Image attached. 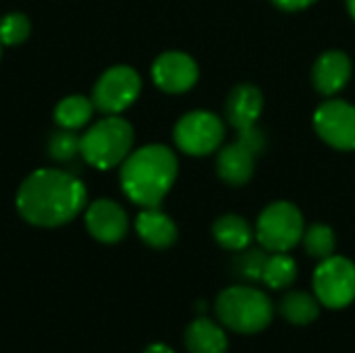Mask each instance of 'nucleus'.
<instances>
[{
  "instance_id": "f257e3e1",
  "label": "nucleus",
  "mask_w": 355,
  "mask_h": 353,
  "mask_svg": "<svg viewBox=\"0 0 355 353\" xmlns=\"http://www.w3.org/2000/svg\"><path fill=\"white\" fill-rule=\"evenodd\" d=\"M15 204L29 225L60 227L81 214L87 204V189L73 173L37 169L21 183Z\"/></svg>"
},
{
  "instance_id": "f03ea898",
  "label": "nucleus",
  "mask_w": 355,
  "mask_h": 353,
  "mask_svg": "<svg viewBox=\"0 0 355 353\" xmlns=\"http://www.w3.org/2000/svg\"><path fill=\"white\" fill-rule=\"evenodd\" d=\"M179 162L171 148L150 144L131 152L121 166V187L125 196L141 206L154 208L171 191L177 179Z\"/></svg>"
},
{
  "instance_id": "7ed1b4c3",
  "label": "nucleus",
  "mask_w": 355,
  "mask_h": 353,
  "mask_svg": "<svg viewBox=\"0 0 355 353\" xmlns=\"http://www.w3.org/2000/svg\"><path fill=\"white\" fill-rule=\"evenodd\" d=\"M131 148L133 127L119 114H106L81 135V158L98 171L123 164Z\"/></svg>"
},
{
  "instance_id": "20e7f679",
  "label": "nucleus",
  "mask_w": 355,
  "mask_h": 353,
  "mask_svg": "<svg viewBox=\"0 0 355 353\" xmlns=\"http://www.w3.org/2000/svg\"><path fill=\"white\" fill-rule=\"evenodd\" d=\"M214 312L227 329L241 335H254L270 325L272 302L256 287L235 285L218 293Z\"/></svg>"
},
{
  "instance_id": "39448f33",
  "label": "nucleus",
  "mask_w": 355,
  "mask_h": 353,
  "mask_svg": "<svg viewBox=\"0 0 355 353\" xmlns=\"http://www.w3.org/2000/svg\"><path fill=\"white\" fill-rule=\"evenodd\" d=\"M302 210L285 200L268 204L256 223V239L266 252H289L304 237Z\"/></svg>"
},
{
  "instance_id": "423d86ee",
  "label": "nucleus",
  "mask_w": 355,
  "mask_h": 353,
  "mask_svg": "<svg viewBox=\"0 0 355 353\" xmlns=\"http://www.w3.org/2000/svg\"><path fill=\"white\" fill-rule=\"evenodd\" d=\"M266 148L264 131L258 129V125L237 131V139L231 141L225 148H218L216 154V175L233 185L241 187L245 185L256 171V160Z\"/></svg>"
},
{
  "instance_id": "0eeeda50",
  "label": "nucleus",
  "mask_w": 355,
  "mask_h": 353,
  "mask_svg": "<svg viewBox=\"0 0 355 353\" xmlns=\"http://www.w3.org/2000/svg\"><path fill=\"white\" fill-rule=\"evenodd\" d=\"M173 137L181 152L189 156H208L223 146L225 123L210 110H191L177 121Z\"/></svg>"
},
{
  "instance_id": "6e6552de",
  "label": "nucleus",
  "mask_w": 355,
  "mask_h": 353,
  "mask_svg": "<svg viewBox=\"0 0 355 353\" xmlns=\"http://www.w3.org/2000/svg\"><path fill=\"white\" fill-rule=\"evenodd\" d=\"M314 293L324 308L341 310L355 300V264L345 256L320 260L314 273Z\"/></svg>"
},
{
  "instance_id": "1a4fd4ad",
  "label": "nucleus",
  "mask_w": 355,
  "mask_h": 353,
  "mask_svg": "<svg viewBox=\"0 0 355 353\" xmlns=\"http://www.w3.org/2000/svg\"><path fill=\"white\" fill-rule=\"evenodd\" d=\"M141 92V77L133 67L116 64L106 69L94 85L92 102L104 114H119L127 110Z\"/></svg>"
},
{
  "instance_id": "9d476101",
  "label": "nucleus",
  "mask_w": 355,
  "mask_h": 353,
  "mask_svg": "<svg viewBox=\"0 0 355 353\" xmlns=\"http://www.w3.org/2000/svg\"><path fill=\"white\" fill-rule=\"evenodd\" d=\"M314 129L329 146L355 150V106L345 100L322 102L314 112Z\"/></svg>"
},
{
  "instance_id": "9b49d317",
  "label": "nucleus",
  "mask_w": 355,
  "mask_h": 353,
  "mask_svg": "<svg viewBox=\"0 0 355 353\" xmlns=\"http://www.w3.org/2000/svg\"><path fill=\"white\" fill-rule=\"evenodd\" d=\"M200 77L198 62L179 50L162 52L152 64L154 83L166 94H185L189 92Z\"/></svg>"
},
{
  "instance_id": "f8f14e48",
  "label": "nucleus",
  "mask_w": 355,
  "mask_h": 353,
  "mask_svg": "<svg viewBox=\"0 0 355 353\" xmlns=\"http://www.w3.org/2000/svg\"><path fill=\"white\" fill-rule=\"evenodd\" d=\"M85 227L89 235L102 243H116L129 231V218L114 200H96L85 210Z\"/></svg>"
},
{
  "instance_id": "ddd939ff",
  "label": "nucleus",
  "mask_w": 355,
  "mask_h": 353,
  "mask_svg": "<svg viewBox=\"0 0 355 353\" xmlns=\"http://www.w3.org/2000/svg\"><path fill=\"white\" fill-rule=\"evenodd\" d=\"M264 108V96L254 83H237L225 102V117L235 131L250 129L258 123Z\"/></svg>"
},
{
  "instance_id": "4468645a",
  "label": "nucleus",
  "mask_w": 355,
  "mask_h": 353,
  "mask_svg": "<svg viewBox=\"0 0 355 353\" xmlns=\"http://www.w3.org/2000/svg\"><path fill=\"white\" fill-rule=\"evenodd\" d=\"M352 79V58L341 50H329L318 56L312 69V83L318 94L335 96Z\"/></svg>"
},
{
  "instance_id": "2eb2a0df",
  "label": "nucleus",
  "mask_w": 355,
  "mask_h": 353,
  "mask_svg": "<svg viewBox=\"0 0 355 353\" xmlns=\"http://www.w3.org/2000/svg\"><path fill=\"white\" fill-rule=\"evenodd\" d=\"M135 231L144 243L156 250L171 248L177 241V225L175 221L164 214L158 206L154 208H144L139 216L135 218Z\"/></svg>"
},
{
  "instance_id": "dca6fc26",
  "label": "nucleus",
  "mask_w": 355,
  "mask_h": 353,
  "mask_svg": "<svg viewBox=\"0 0 355 353\" xmlns=\"http://www.w3.org/2000/svg\"><path fill=\"white\" fill-rule=\"evenodd\" d=\"M185 347L189 353H227V333L208 318L193 320L185 331Z\"/></svg>"
},
{
  "instance_id": "f3484780",
  "label": "nucleus",
  "mask_w": 355,
  "mask_h": 353,
  "mask_svg": "<svg viewBox=\"0 0 355 353\" xmlns=\"http://www.w3.org/2000/svg\"><path fill=\"white\" fill-rule=\"evenodd\" d=\"M212 235L216 243L231 252H241L252 246L254 229L252 225L239 214H223L212 225Z\"/></svg>"
},
{
  "instance_id": "a211bd4d",
  "label": "nucleus",
  "mask_w": 355,
  "mask_h": 353,
  "mask_svg": "<svg viewBox=\"0 0 355 353\" xmlns=\"http://www.w3.org/2000/svg\"><path fill=\"white\" fill-rule=\"evenodd\" d=\"M281 316L297 327H306L314 322L320 314V302L316 295H310L306 291H289L283 295L279 304Z\"/></svg>"
},
{
  "instance_id": "6ab92c4d",
  "label": "nucleus",
  "mask_w": 355,
  "mask_h": 353,
  "mask_svg": "<svg viewBox=\"0 0 355 353\" xmlns=\"http://www.w3.org/2000/svg\"><path fill=\"white\" fill-rule=\"evenodd\" d=\"M94 102L92 98L85 96H67L62 98L56 108H54V121L60 129H71L77 131L81 127H85L92 117H94Z\"/></svg>"
},
{
  "instance_id": "aec40b11",
  "label": "nucleus",
  "mask_w": 355,
  "mask_h": 353,
  "mask_svg": "<svg viewBox=\"0 0 355 353\" xmlns=\"http://www.w3.org/2000/svg\"><path fill=\"white\" fill-rule=\"evenodd\" d=\"M295 279H297L295 260L287 256V252H272V256H268L266 260L262 281L270 289H287L289 285H293Z\"/></svg>"
},
{
  "instance_id": "412c9836",
  "label": "nucleus",
  "mask_w": 355,
  "mask_h": 353,
  "mask_svg": "<svg viewBox=\"0 0 355 353\" xmlns=\"http://www.w3.org/2000/svg\"><path fill=\"white\" fill-rule=\"evenodd\" d=\"M302 243H304L306 252H308L312 258L327 260V258H331V256L335 254L337 237H335V231H333L329 225L316 223V225H310V227L304 231Z\"/></svg>"
},
{
  "instance_id": "4be33fe9",
  "label": "nucleus",
  "mask_w": 355,
  "mask_h": 353,
  "mask_svg": "<svg viewBox=\"0 0 355 353\" xmlns=\"http://www.w3.org/2000/svg\"><path fill=\"white\" fill-rule=\"evenodd\" d=\"M31 33V21L23 12H8L0 19V44L17 46L23 44Z\"/></svg>"
},
{
  "instance_id": "5701e85b",
  "label": "nucleus",
  "mask_w": 355,
  "mask_h": 353,
  "mask_svg": "<svg viewBox=\"0 0 355 353\" xmlns=\"http://www.w3.org/2000/svg\"><path fill=\"white\" fill-rule=\"evenodd\" d=\"M50 156L58 162H69L75 156H81V137L77 135V131L71 129H60L50 137L48 144Z\"/></svg>"
},
{
  "instance_id": "b1692460",
  "label": "nucleus",
  "mask_w": 355,
  "mask_h": 353,
  "mask_svg": "<svg viewBox=\"0 0 355 353\" xmlns=\"http://www.w3.org/2000/svg\"><path fill=\"white\" fill-rule=\"evenodd\" d=\"M266 250H254V248H245L241 250V256L237 258V270L243 279L248 281H262V273L266 266Z\"/></svg>"
},
{
  "instance_id": "393cba45",
  "label": "nucleus",
  "mask_w": 355,
  "mask_h": 353,
  "mask_svg": "<svg viewBox=\"0 0 355 353\" xmlns=\"http://www.w3.org/2000/svg\"><path fill=\"white\" fill-rule=\"evenodd\" d=\"M279 8L283 10H289V12H295V10H304L308 6H312L316 0H272Z\"/></svg>"
},
{
  "instance_id": "a878e982",
  "label": "nucleus",
  "mask_w": 355,
  "mask_h": 353,
  "mask_svg": "<svg viewBox=\"0 0 355 353\" xmlns=\"http://www.w3.org/2000/svg\"><path fill=\"white\" fill-rule=\"evenodd\" d=\"M144 353H175L168 345H164V343H152V345H148Z\"/></svg>"
},
{
  "instance_id": "bb28decb",
  "label": "nucleus",
  "mask_w": 355,
  "mask_h": 353,
  "mask_svg": "<svg viewBox=\"0 0 355 353\" xmlns=\"http://www.w3.org/2000/svg\"><path fill=\"white\" fill-rule=\"evenodd\" d=\"M347 2V10H349V15L354 17L355 21V0H345Z\"/></svg>"
},
{
  "instance_id": "cd10ccee",
  "label": "nucleus",
  "mask_w": 355,
  "mask_h": 353,
  "mask_svg": "<svg viewBox=\"0 0 355 353\" xmlns=\"http://www.w3.org/2000/svg\"><path fill=\"white\" fill-rule=\"evenodd\" d=\"M0 46H2V44H0ZM0 54H2V50H0Z\"/></svg>"
}]
</instances>
